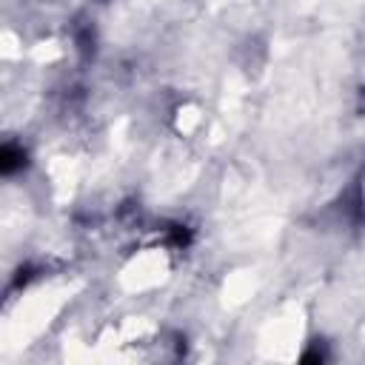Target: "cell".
Here are the masks:
<instances>
[{"label": "cell", "instance_id": "6da1fadb", "mask_svg": "<svg viewBox=\"0 0 365 365\" xmlns=\"http://www.w3.org/2000/svg\"><path fill=\"white\" fill-rule=\"evenodd\" d=\"M17 165H23V151L6 145V148L0 151V171H3V174H11Z\"/></svg>", "mask_w": 365, "mask_h": 365}]
</instances>
